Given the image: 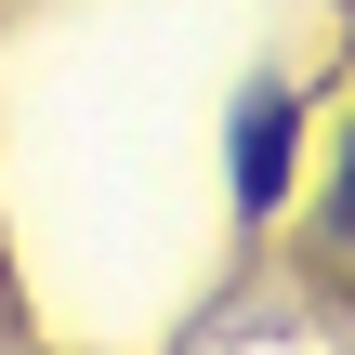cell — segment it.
Returning <instances> with one entry per match:
<instances>
[{
	"mask_svg": "<svg viewBox=\"0 0 355 355\" xmlns=\"http://www.w3.org/2000/svg\"><path fill=\"white\" fill-rule=\"evenodd\" d=\"M277 184H290V92L250 79V92H237V211H263Z\"/></svg>",
	"mask_w": 355,
	"mask_h": 355,
	"instance_id": "obj_1",
	"label": "cell"
},
{
	"mask_svg": "<svg viewBox=\"0 0 355 355\" xmlns=\"http://www.w3.org/2000/svg\"><path fill=\"white\" fill-rule=\"evenodd\" d=\"M316 237H329V250H355V145H343V184H329V211H316Z\"/></svg>",
	"mask_w": 355,
	"mask_h": 355,
	"instance_id": "obj_2",
	"label": "cell"
}]
</instances>
